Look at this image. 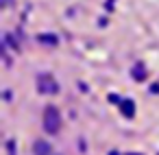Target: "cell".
<instances>
[{"mask_svg":"<svg viewBox=\"0 0 159 155\" xmlns=\"http://www.w3.org/2000/svg\"><path fill=\"white\" fill-rule=\"evenodd\" d=\"M44 129H46V133H50V135L59 133V129H61V116H59V109L52 107V105H48L46 111H44Z\"/></svg>","mask_w":159,"mask_h":155,"instance_id":"6da1fadb","label":"cell"},{"mask_svg":"<svg viewBox=\"0 0 159 155\" xmlns=\"http://www.w3.org/2000/svg\"><path fill=\"white\" fill-rule=\"evenodd\" d=\"M37 92L39 94H57L59 92V83L55 81L52 74H39L37 77Z\"/></svg>","mask_w":159,"mask_h":155,"instance_id":"7a4b0ae2","label":"cell"},{"mask_svg":"<svg viewBox=\"0 0 159 155\" xmlns=\"http://www.w3.org/2000/svg\"><path fill=\"white\" fill-rule=\"evenodd\" d=\"M33 153H35V155H50V153H52V146H50L46 140H35Z\"/></svg>","mask_w":159,"mask_h":155,"instance_id":"3957f363","label":"cell"},{"mask_svg":"<svg viewBox=\"0 0 159 155\" xmlns=\"http://www.w3.org/2000/svg\"><path fill=\"white\" fill-rule=\"evenodd\" d=\"M120 109H122V116L124 118H133L135 116V103H133V98H122Z\"/></svg>","mask_w":159,"mask_h":155,"instance_id":"277c9868","label":"cell"},{"mask_svg":"<svg viewBox=\"0 0 159 155\" xmlns=\"http://www.w3.org/2000/svg\"><path fill=\"white\" fill-rule=\"evenodd\" d=\"M37 42H42L46 46H57L59 44V37L55 33H42V35H37Z\"/></svg>","mask_w":159,"mask_h":155,"instance_id":"5b68a950","label":"cell"},{"mask_svg":"<svg viewBox=\"0 0 159 155\" xmlns=\"http://www.w3.org/2000/svg\"><path fill=\"white\" fill-rule=\"evenodd\" d=\"M131 77H133L135 81H144V79L148 77V72H146L144 63H135V66H133V70H131Z\"/></svg>","mask_w":159,"mask_h":155,"instance_id":"8992f818","label":"cell"},{"mask_svg":"<svg viewBox=\"0 0 159 155\" xmlns=\"http://www.w3.org/2000/svg\"><path fill=\"white\" fill-rule=\"evenodd\" d=\"M5 44H9L13 50H20V44L13 40V35H11V33H7V35H5Z\"/></svg>","mask_w":159,"mask_h":155,"instance_id":"52a82bcc","label":"cell"},{"mask_svg":"<svg viewBox=\"0 0 159 155\" xmlns=\"http://www.w3.org/2000/svg\"><path fill=\"white\" fill-rule=\"evenodd\" d=\"M109 101H111V103H116V105H122V101H120L116 94H109Z\"/></svg>","mask_w":159,"mask_h":155,"instance_id":"ba28073f","label":"cell"},{"mask_svg":"<svg viewBox=\"0 0 159 155\" xmlns=\"http://www.w3.org/2000/svg\"><path fill=\"white\" fill-rule=\"evenodd\" d=\"M9 155H16V144H13V140H9Z\"/></svg>","mask_w":159,"mask_h":155,"instance_id":"9c48e42d","label":"cell"},{"mask_svg":"<svg viewBox=\"0 0 159 155\" xmlns=\"http://www.w3.org/2000/svg\"><path fill=\"white\" fill-rule=\"evenodd\" d=\"M150 92H152V94H159V83H155V85L150 87Z\"/></svg>","mask_w":159,"mask_h":155,"instance_id":"30bf717a","label":"cell"},{"mask_svg":"<svg viewBox=\"0 0 159 155\" xmlns=\"http://www.w3.org/2000/svg\"><path fill=\"white\" fill-rule=\"evenodd\" d=\"M109 155H118V151H111V153H109Z\"/></svg>","mask_w":159,"mask_h":155,"instance_id":"8fae6325","label":"cell"},{"mask_svg":"<svg viewBox=\"0 0 159 155\" xmlns=\"http://www.w3.org/2000/svg\"><path fill=\"white\" fill-rule=\"evenodd\" d=\"M126 155H137V153H126Z\"/></svg>","mask_w":159,"mask_h":155,"instance_id":"7c38bea8","label":"cell"}]
</instances>
